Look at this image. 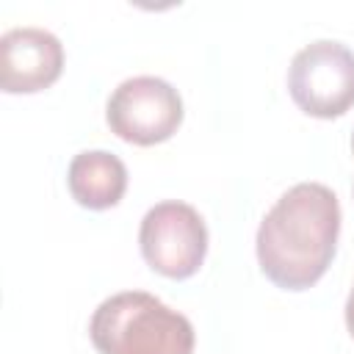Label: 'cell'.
Listing matches in <instances>:
<instances>
[{"label":"cell","mask_w":354,"mask_h":354,"mask_svg":"<svg viewBox=\"0 0 354 354\" xmlns=\"http://www.w3.org/2000/svg\"><path fill=\"white\" fill-rule=\"evenodd\" d=\"M88 337L100 354H191V321L144 290L108 296L88 321Z\"/></svg>","instance_id":"cell-2"},{"label":"cell","mask_w":354,"mask_h":354,"mask_svg":"<svg viewBox=\"0 0 354 354\" xmlns=\"http://www.w3.org/2000/svg\"><path fill=\"white\" fill-rule=\"evenodd\" d=\"M288 91L307 116H343L354 105V53L332 39L310 41L290 61Z\"/></svg>","instance_id":"cell-3"},{"label":"cell","mask_w":354,"mask_h":354,"mask_svg":"<svg viewBox=\"0 0 354 354\" xmlns=\"http://www.w3.org/2000/svg\"><path fill=\"white\" fill-rule=\"evenodd\" d=\"M138 246L152 271L185 279L199 271L207 254V227L196 207L177 199L158 202L141 218Z\"/></svg>","instance_id":"cell-5"},{"label":"cell","mask_w":354,"mask_h":354,"mask_svg":"<svg viewBox=\"0 0 354 354\" xmlns=\"http://www.w3.org/2000/svg\"><path fill=\"white\" fill-rule=\"evenodd\" d=\"M64 44L44 28H11L0 36V88L6 94H33L58 80Z\"/></svg>","instance_id":"cell-6"},{"label":"cell","mask_w":354,"mask_h":354,"mask_svg":"<svg viewBox=\"0 0 354 354\" xmlns=\"http://www.w3.org/2000/svg\"><path fill=\"white\" fill-rule=\"evenodd\" d=\"M105 122L127 144L152 147L171 138L183 122L180 91L155 75L122 80L105 105Z\"/></svg>","instance_id":"cell-4"},{"label":"cell","mask_w":354,"mask_h":354,"mask_svg":"<svg viewBox=\"0 0 354 354\" xmlns=\"http://www.w3.org/2000/svg\"><path fill=\"white\" fill-rule=\"evenodd\" d=\"M340 202L324 183L288 188L257 227V263L282 290L315 285L337 249Z\"/></svg>","instance_id":"cell-1"},{"label":"cell","mask_w":354,"mask_h":354,"mask_svg":"<svg viewBox=\"0 0 354 354\" xmlns=\"http://www.w3.org/2000/svg\"><path fill=\"white\" fill-rule=\"evenodd\" d=\"M346 326H348V332H351V337H354V288H351L348 301H346Z\"/></svg>","instance_id":"cell-8"},{"label":"cell","mask_w":354,"mask_h":354,"mask_svg":"<svg viewBox=\"0 0 354 354\" xmlns=\"http://www.w3.org/2000/svg\"><path fill=\"white\" fill-rule=\"evenodd\" d=\"M69 194L77 205L88 210H105L119 205L127 191V169L124 163L105 149H86L72 158L66 171Z\"/></svg>","instance_id":"cell-7"},{"label":"cell","mask_w":354,"mask_h":354,"mask_svg":"<svg viewBox=\"0 0 354 354\" xmlns=\"http://www.w3.org/2000/svg\"><path fill=\"white\" fill-rule=\"evenodd\" d=\"M351 149H354V136H351Z\"/></svg>","instance_id":"cell-9"}]
</instances>
